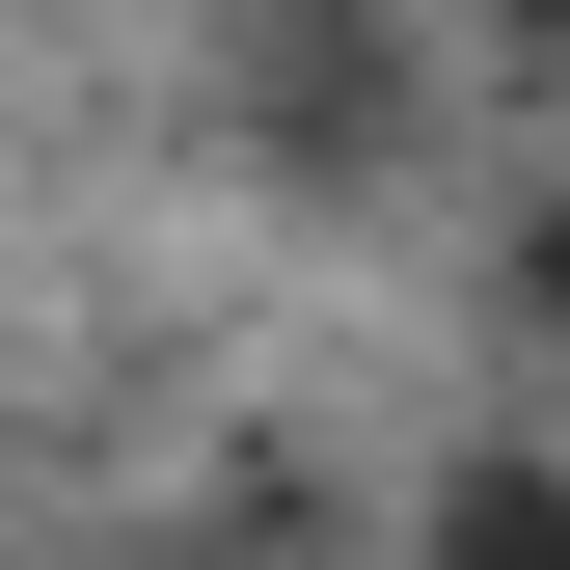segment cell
Listing matches in <instances>:
<instances>
[{"label":"cell","instance_id":"cell-1","mask_svg":"<svg viewBox=\"0 0 570 570\" xmlns=\"http://www.w3.org/2000/svg\"><path fill=\"white\" fill-rule=\"evenodd\" d=\"M435 570H570V462H435Z\"/></svg>","mask_w":570,"mask_h":570}]
</instances>
